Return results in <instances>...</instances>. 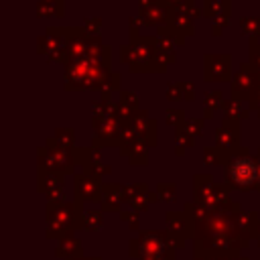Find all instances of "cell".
I'll use <instances>...</instances> for the list:
<instances>
[{
	"mask_svg": "<svg viewBox=\"0 0 260 260\" xmlns=\"http://www.w3.org/2000/svg\"><path fill=\"white\" fill-rule=\"evenodd\" d=\"M230 177L240 187H250L256 179V165L250 158H236L230 165Z\"/></svg>",
	"mask_w": 260,
	"mask_h": 260,
	"instance_id": "1",
	"label": "cell"
}]
</instances>
